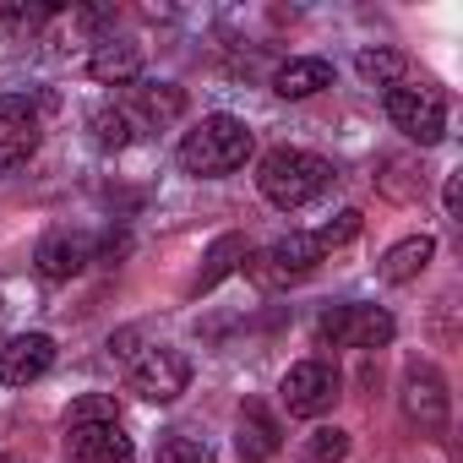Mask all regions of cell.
Returning a JSON list of instances; mask_svg holds the SVG:
<instances>
[{
	"instance_id": "22",
	"label": "cell",
	"mask_w": 463,
	"mask_h": 463,
	"mask_svg": "<svg viewBox=\"0 0 463 463\" xmlns=\"http://www.w3.org/2000/svg\"><path fill=\"white\" fill-rule=\"evenodd\" d=\"M306 458H311V463H344V458H349V430H338V425H317L311 441H306Z\"/></svg>"
},
{
	"instance_id": "13",
	"label": "cell",
	"mask_w": 463,
	"mask_h": 463,
	"mask_svg": "<svg viewBox=\"0 0 463 463\" xmlns=\"http://www.w3.org/2000/svg\"><path fill=\"white\" fill-rule=\"evenodd\" d=\"M88 77L104 82V88H131L142 77V44L131 39H104L93 55H88Z\"/></svg>"
},
{
	"instance_id": "15",
	"label": "cell",
	"mask_w": 463,
	"mask_h": 463,
	"mask_svg": "<svg viewBox=\"0 0 463 463\" xmlns=\"http://www.w3.org/2000/svg\"><path fill=\"white\" fill-rule=\"evenodd\" d=\"M430 257H436V235H409V241L387 246V257L376 262V273H382V284H414L430 268Z\"/></svg>"
},
{
	"instance_id": "10",
	"label": "cell",
	"mask_w": 463,
	"mask_h": 463,
	"mask_svg": "<svg viewBox=\"0 0 463 463\" xmlns=\"http://www.w3.org/2000/svg\"><path fill=\"white\" fill-rule=\"evenodd\" d=\"M88 262H93V235H82V229H50V235L39 241V251H33V268L50 284L77 279Z\"/></svg>"
},
{
	"instance_id": "20",
	"label": "cell",
	"mask_w": 463,
	"mask_h": 463,
	"mask_svg": "<svg viewBox=\"0 0 463 463\" xmlns=\"http://www.w3.org/2000/svg\"><path fill=\"white\" fill-rule=\"evenodd\" d=\"M137 104H142V115L147 120H175V115H185V93L180 88H169V82H153V88H137Z\"/></svg>"
},
{
	"instance_id": "11",
	"label": "cell",
	"mask_w": 463,
	"mask_h": 463,
	"mask_svg": "<svg viewBox=\"0 0 463 463\" xmlns=\"http://www.w3.org/2000/svg\"><path fill=\"white\" fill-rule=\"evenodd\" d=\"M50 365H55V338L50 333H17L0 349V382L6 387H28V382L50 376Z\"/></svg>"
},
{
	"instance_id": "12",
	"label": "cell",
	"mask_w": 463,
	"mask_h": 463,
	"mask_svg": "<svg viewBox=\"0 0 463 463\" xmlns=\"http://www.w3.org/2000/svg\"><path fill=\"white\" fill-rule=\"evenodd\" d=\"M66 452L77 463H126L131 436H126L120 420H109V425H66Z\"/></svg>"
},
{
	"instance_id": "21",
	"label": "cell",
	"mask_w": 463,
	"mask_h": 463,
	"mask_svg": "<svg viewBox=\"0 0 463 463\" xmlns=\"http://www.w3.org/2000/svg\"><path fill=\"white\" fill-rule=\"evenodd\" d=\"M109 420H120V398L115 392H88V398H77L66 409V425H109Z\"/></svg>"
},
{
	"instance_id": "6",
	"label": "cell",
	"mask_w": 463,
	"mask_h": 463,
	"mask_svg": "<svg viewBox=\"0 0 463 463\" xmlns=\"http://www.w3.org/2000/svg\"><path fill=\"white\" fill-rule=\"evenodd\" d=\"M338 387H344V376H338L327 360H300V365H289L279 398H284V409H289L295 420H322V414L338 403Z\"/></svg>"
},
{
	"instance_id": "14",
	"label": "cell",
	"mask_w": 463,
	"mask_h": 463,
	"mask_svg": "<svg viewBox=\"0 0 463 463\" xmlns=\"http://www.w3.org/2000/svg\"><path fill=\"white\" fill-rule=\"evenodd\" d=\"M322 88H333V66L322 55H295V61H284L273 71V93L279 99H311Z\"/></svg>"
},
{
	"instance_id": "17",
	"label": "cell",
	"mask_w": 463,
	"mask_h": 463,
	"mask_svg": "<svg viewBox=\"0 0 463 463\" xmlns=\"http://www.w3.org/2000/svg\"><path fill=\"white\" fill-rule=\"evenodd\" d=\"M241 262H246V241L241 235H218L207 246V257H202V273L191 279V300H202L207 289H218L229 273H241Z\"/></svg>"
},
{
	"instance_id": "3",
	"label": "cell",
	"mask_w": 463,
	"mask_h": 463,
	"mask_svg": "<svg viewBox=\"0 0 463 463\" xmlns=\"http://www.w3.org/2000/svg\"><path fill=\"white\" fill-rule=\"evenodd\" d=\"M382 104H387V120L409 137V142H420V147H436L441 137H447V99L436 93V88H409V82H398V88H387L382 93Z\"/></svg>"
},
{
	"instance_id": "1",
	"label": "cell",
	"mask_w": 463,
	"mask_h": 463,
	"mask_svg": "<svg viewBox=\"0 0 463 463\" xmlns=\"http://www.w3.org/2000/svg\"><path fill=\"white\" fill-rule=\"evenodd\" d=\"M251 147H257V137L241 115H207L196 131H185L180 169L196 175V180H218V175H235L251 158Z\"/></svg>"
},
{
	"instance_id": "5",
	"label": "cell",
	"mask_w": 463,
	"mask_h": 463,
	"mask_svg": "<svg viewBox=\"0 0 463 463\" xmlns=\"http://www.w3.org/2000/svg\"><path fill=\"white\" fill-rule=\"evenodd\" d=\"M392 333H398V322L382 311V306H333V311H322V322H317V338L327 344V349H387L392 344Z\"/></svg>"
},
{
	"instance_id": "25",
	"label": "cell",
	"mask_w": 463,
	"mask_h": 463,
	"mask_svg": "<svg viewBox=\"0 0 463 463\" xmlns=\"http://www.w3.org/2000/svg\"><path fill=\"white\" fill-rule=\"evenodd\" d=\"M50 17H55V6H0V23L17 28V33H33V28H44Z\"/></svg>"
},
{
	"instance_id": "24",
	"label": "cell",
	"mask_w": 463,
	"mask_h": 463,
	"mask_svg": "<svg viewBox=\"0 0 463 463\" xmlns=\"http://www.w3.org/2000/svg\"><path fill=\"white\" fill-rule=\"evenodd\" d=\"M158 463H218L213 447H202L196 436H164L158 441Z\"/></svg>"
},
{
	"instance_id": "23",
	"label": "cell",
	"mask_w": 463,
	"mask_h": 463,
	"mask_svg": "<svg viewBox=\"0 0 463 463\" xmlns=\"http://www.w3.org/2000/svg\"><path fill=\"white\" fill-rule=\"evenodd\" d=\"M360 229H365V218H360L354 207H344L333 223H322V229H317V246H322V251H338V246H349V241L360 235Z\"/></svg>"
},
{
	"instance_id": "7",
	"label": "cell",
	"mask_w": 463,
	"mask_h": 463,
	"mask_svg": "<svg viewBox=\"0 0 463 463\" xmlns=\"http://www.w3.org/2000/svg\"><path fill=\"white\" fill-rule=\"evenodd\" d=\"M191 387V360L180 349H147L131 360V392L147 398V403H175L180 392Z\"/></svg>"
},
{
	"instance_id": "19",
	"label": "cell",
	"mask_w": 463,
	"mask_h": 463,
	"mask_svg": "<svg viewBox=\"0 0 463 463\" xmlns=\"http://www.w3.org/2000/svg\"><path fill=\"white\" fill-rule=\"evenodd\" d=\"M88 126H93V142H99V147H115V153H120V147L137 142V120H131L126 109H109V104H104V109H93Z\"/></svg>"
},
{
	"instance_id": "4",
	"label": "cell",
	"mask_w": 463,
	"mask_h": 463,
	"mask_svg": "<svg viewBox=\"0 0 463 463\" xmlns=\"http://www.w3.org/2000/svg\"><path fill=\"white\" fill-rule=\"evenodd\" d=\"M322 257H327V251L317 246V235H289V241H273L268 251L246 257L241 268H246V279H251L257 289H289V284H300L306 273H317Z\"/></svg>"
},
{
	"instance_id": "16",
	"label": "cell",
	"mask_w": 463,
	"mask_h": 463,
	"mask_svg": "<svg viewBox=\"0 0 463 463\" xmlns=\"http://www.w3.org/2000/svg\"><path fill=\"white\" fill-rule=\"evenodd\" d=\"M241 452L251 458V463H262V458H273L279 447H284V430H279V420L268 414V403H257V398H246L241 403Z\"/></svg>"
},
{
	"instance_id": "9",
	"label": "cell",
	"mask_w": 463,
	"mask_h": 463,
	"mask_svg": "<svg viewBox=\"0 0 463 463\" xmlns=\"http://www.w3.org/2000/svg\"><path fill=\"white\" fill-rule=\"evenodd\" d=\"M403 414H409L425 436H441V430H447V382H441L436 365L414 360V365L403 371Z\"/></svg>"
},
{
	"instance_id": "18",
	"label": "cell",
	"mask_w": 463,
	"mask_h": 463,
	"mask_svg": "<svg viewBox=\"0 0 463 463\" xmlns=\"http://www.w3.org/2000/svg\"><path fill=\"white\" fill-rule=\"evenodd\" d=\"M354 71L371 82V88H398L403 77H409V55L403 50H360V61H354Z\"/></svg>"
},
{
	"instance_id": "8",
	"label": "cell",
	"mask_w": 463,
	"mask_h": 463,
	"mask_svg": "<svg viewBox=\"0 0 463 463\" xmlns=\"http://www.w3.org/2000/svg\"><path fill=\"white\" fill-rule=\"evenodd\" d=\"M39 137H44V120H39L33 99H17V93L0 99V175L28 164L39 153Z\"/></svg>"
},
{
	"instance_id": "2",
	"label": "cell",
	"mask_w": 463,
	"mask_h": 463,
	"mask_svg": "<svg viewBox=\"0 0 463 463\" xmlns=\"http://www.w3.org/2000/svg\"><path fill=\"white\" fill-rule=\"evenodd\" d=\"M257 185H262V196L273 207L295 213V207H306L311 196H322L333 185V164L317 158V153H306V147H273L257 164Z\"/></svg>"
}]
</instances>
